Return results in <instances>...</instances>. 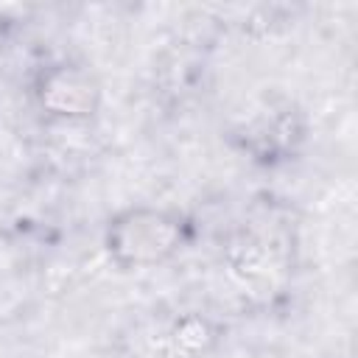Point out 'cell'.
<instances>
[{
	"label": "cell",
	"instance_id": "6da1fadb",
	"mask_svg": "<svg viewBox=\"0 0 358 358\" xmlns=\"http://www.w3.org/2000/svg\"><path fill=\"white\" fill-rule=\"evenodd\" d=\"M187 221L162 207H126L106 221L103 249L117 268H154L187 243Z\"/></svg>",
	"mask_w": 358,
	"mask_h": 358
},
{
	"label": "cell",
	"instance_id": "7a4b0ae2",
	"mask_svg": "<svg viewBox=\"0 0 358 358\" xmlns=\"http://www.w3.org/2000/svg\"><path fill=\"white\" fill-rule=\"evenodd\" d=\"M34 101L53 120L84 123L98 115L103 90H101V81L87 67L73 62H59L36 73Z\"/></svg>",
	"mask_w": 358,
	"mask_h": 358
},
{
	"label": "cell",
	"instance_id": "3957f363",
	"mask_svg": "<svg viewBox=\"0 0 358 358\" xmlns=\"http://www.w3.org/2000/svg\"><path fill=\"white\" fill-rule=\"evenodd\" d=\"M302 131L299 112H294L288 103L268 106L243 126V148L263 162H274L294 151V145L302 140Z\"/></svg>",
	"mask_w": 358,
	"mask_h": 358
},
{
	"label": "cell",
	"instance_id": "277c9868",
	"mask_svg": "<svg viewBox=\"0 0 358 358\" xmlns=\"http://www.w3.org/2000/svg\"><path fill=\"white\" fill-rule=\"evenodd\" d=\"M215 338H218L215 324L207 316H199V313H187V316L176 319L173 330H171L173 347L182 350L185 355H204V352H210Z\"/></svg>",
	"mask_w": 358,
	"mask_h": 358
}]
</instances>
